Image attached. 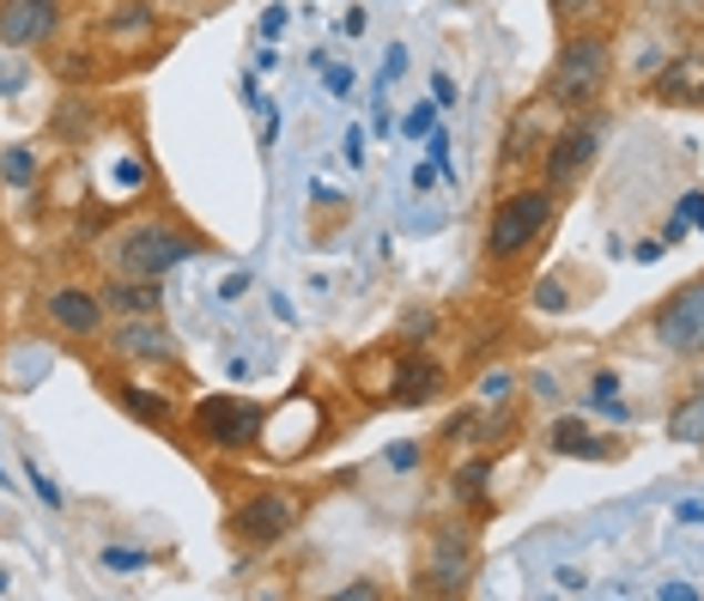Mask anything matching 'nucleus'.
Listing matches in <instances>:
<instances>
[{
    "label": "nucleus",
    "instance_id": "f257e3e1",
    "mask_svg": "<svg viewBox=\"0 0 704 601\" xmlns=\"http://www.w3.org/2000/svg\"><path fill=\"white\" fill-rule=\"evenodd\" d=\"M195 249H201V237L188 232V225H176V220H134V225L116 232V243H110L116 274H140V279H164Z\"/></svg>",
    "mask_w": 704,
    "mask_h": 601
},
{
    "label": "nucleus",
    "instance_id": "f03ea898",
    "mask_svg": "<svg viewBox=\"0 0 704 601\" xmlns=\"http://www.w3.org/2000/svg\"><path fill=\"white\" fill-rule=\"evenodd\" d=\"M559 201L553 189H517V195H504L492 207V220H486V249L498 255V262H517L522 249H534V243L547 237V225H553Z\"/></svg>",
    "mask_w": 704,
    "mask_h": 601
},
{
    "label": "nucleus",
    "instance_id": "7ed1b4c3",
    "mask_svg": "<svg viewBox=\"0 0 704 601\" xmlns=\"http://www.w3.org/2000/svg\"><path fill=\"white\" fill-rule=\"evenodd\" d=\"M608 68H613V43L601 31H571L565 49L553 61V80H547V98L553 104H589V98L608 85Z\"/></svg>",
    "mask_w": 704,
    "mask_h": 601
},
{
    "label": "nucleus",
    "instance_id": "20e7f679",
    "mask_svg": "<svg viewBox=\"0 0 704 601\" xmlns=\"http://www.w3.org/2000/svg\"><path fill=\"white\" fill-rule=\"evenodd\" d=\"M262 419H267V407L249 401V395H207V401H195L188 426L213 450H255L262 444Z\"/></svg>",
    "mask_w": 704,
    "mask_h": 601
},
{
    "label": "nucleus",
    "instance_id": "39448f33",
    "mask_svg": "<svg viewBox=\"0 0 704 601\" xmlns=\"http://www.w3.org/2000/svg\"><path fill=\"white\" fill-rule=\"evenodd\" d=\"M480 571V547H473L468 529H438L426 547V566H419V590L431 595H462Z\"/></svg>",
    "mask_w": 704,
    "mask_h": 601
},
{
    "label": "nucleus",
    "instance_id": "423d86ee",
    "mask_svg": "<svg viewBox=\"0 0 704 601\" xmlns=\"http://www.w3.org/2000/svg\"><path fill=\"white\" fill-rule=\"evenodd\" d=\"M316 438H323V407H316V395H286V401L262 419V450L279 456V462L304 456Z\"/></svg>",
    "mask_w": 704,
    "mask_h": 601
},
{
    "label": "nucleus",
    "instance_id": "0eeeda50",
    "mask_svg": "<svg viewBox=\"0 0 704 601\" xmlns=\"http://www.w3.org/2000/svg\"><path fill=\"white\" fill-rule=\"evenodd\" d=\"M232 529H237L249 547H274V541H286V534L298 529V498L279 492V486H262V492H249V498L237 505Z\"/></svg>",
    "mask_w": 704,
    "mask_h": 601
},
{
    "label": "nucleus",
    "instance_id": "6e6552de",
    "mask_svg": "<svg viewBox=\"0 0 704 601\" xmlns=\"http://www.w3.org/2000/svg\"><path fill=\"white\" fill-rule=\"evenodd\" d=\"M650 335H656L669 353H698L704 347V279L681 286L656 316H650Z\"/></svg>",
    "mask_w": 704,
    "mask_h": 601
},
{
    "label": "nucleus",
    "instance_id": "1a4fd4ad",
    "mask_svg": "<svg viewBox=\"0 0 704 601\" xmlns=\"http://www.w3.org/2000/svg\"><path fill=\"white\" fill-rule=\"evenodd\" d=\"M43 316H49V328H61V335H73V340L104 335V298L85 292V286H55L43 298Z\"/></svg>",
    "mask_w": 704,
    "mask_h": 601
},
{
    "label": "nucleus",
    "instance_id": "9d476101",
    "mask_svg": "<svg viewBox=\"0 0 704 601\" xmlns=\"http://www.w3.org/2000/svg\"><path fill=\"white\" fill-rule=\"evenodd\" d=\"M61 24V0H0V49L49 43Z\"/></svg>",
    "mask_w": 704,
    "mask_h": 601
},
{
    "label": "nucleus",
    "instance_id": "9b49d317",
    "mask_svg": "<svg viewBox=\"0 0 704 601\" xmlns=\"http://www.w3.org/2000/svg\"><path fill=\"white\" fill-rule=\"evenodd\" d=\"M601 152V122H571L559 128V140H547V183H578L589 171V159Z\"/></svg>",
    "mask_w": 704,
    "mask_h": 601
},
{
    "label": "nucleus",
    "instance_id": "f8f14e48",
    "mask_svg": "<svg viewBox=\"0 0 704 601\" xmlns=\"http://www.w3.org/2000/svg\"><path fill=\"white\" fill-rule=\"evenodd\" d=\"M110 347H116L122 359H140V365H171L176 359V340L164 335L159 316H122V323L110 328Z\"/></svg>",
    "mask_w": 704,
    "mask_h": 601
},
{
    "label": "nucleus",
    "instance_id": "ddd939ff",
    "mask_svg": "<svg viewBox=\"0 0 704 601\" xmlns=\"http://www.w3.org/2000/svg\"><path fill=\"white\" fill-rule=\"evenodd\" d=\"M438 389H443V365H438V359H426V353H414V359L395 365V389H389V401H401V407H426Z\"/></svg>",
    "mask_w": 704,
    "mask_h": 601
},
{
    "label": "nucleus",
    "instance_id": "4468645a",
    "mask_svg": "<svg viewBox=\"0 0 704 601\" xmlns=\"http://www.w3.org/2000/svg\"><path fill=\"white\" fill-rule=\"evenodd\" d=\"M104 310L110 316H159L164 310V286L159 279H140V274H122L104 286Z\"/></svg>",
    "mask_w": 704,
    "mask_h": 601
},
{
    "label": "nucleus",
    "instance_id": "2eb2a0df",
    "mask_svg": "<svg viewBox=\"0 0 704 601\" xmlns=\"http://www.w3.org/2000/svg\"><path fill=\"white\" fill-rule=\"evenodd\" d=\"M656 98L662 104H704V55H674L656 73Z\"/></svg>",
    "mask_w": 704,
    "mask_h": 601
},
{
    "label": "nucleus",
    "instance_id": "dca6fc26",
    "mask_svg": "<svg viewBox=\"0 0 704 601\" xmlns=\"http://www.w3.org/2000/svg\"><path fill=\"white\" fill-rule=\"evenodd\" d=\"M547 450H559V456H583V462H601V456H613V444H608V438H595V431H589L583 419H553V426H547Z\"/></svg>",
    "mask_w": 704,
    "mask_h": 601
},
{
    "label": "nucleus",
    "instance_id": "f3484780",
    "mask_svg": "<svg viewBox=\"0 0 704 601\" xmlns=\"http://www.w3.org/2000/svg\"><path fill=\"white\" fill-rule=\"evenodd\" d=\"M116 395H122V407L140 419V426H152V431H171L176 426V401H171V395H152V389H140V383H122Z\"/></svg>",
    "mask_w": 704,
    "mask_h": 601
},
{
    "label": "nucleus",
    "instance_id": "a211bd4d",
    "mask_svg": "<svg viewBox=\"0 0 704 601\" xmlns=\"http://www.w3.org/2000/svg\"><path fill=\"white\" fill-rule=\"evenodd\" d=\"M49 68H55V80L61 85H85V80H104V61H92V55H80V49H55L49 55Z\"/></svg>",
    "mask_w": 704,
    "mask_h": 601
},
{
    "label": "nucleus",
    "instance_id": "6ab92c4d",
    "mask_svg": "<svg viewBox=\"0 0 704 601\" xmlns=\"http://www.w3.org/2000/svg\"><path fill=\"white\" fill-rule=\"evenodd\" d=\"M547 104H553V98H534V104L517 110V128H510V159H529V152L541 146V140H534V122L547 116Z\"/></svg>",
    "mask_w": 704,
    "mask_h": 601
},
{
    "label": "nucleus",
    "instance_id": "aec40b11",
    "mask_svg": "<svg viewBox=\"0 0 704 601\" xmlns=\"http://www.w3.org/2000/svg\"><path fill=\"white\" fill-rule=\"evenodd\" d=\"M669 438H681V444H704V389L693 395V401H681V407H674Z\"/></svg>",
    "mask_w": 704,
    "mask_h": 601
},
{
    "label": "nucleus",
    "instance_id": "412c9836",
    "mask_svg": "<svg viewBox=\"0 0 704 601\" xmlns=\"http://www.w3.org/2000/svg\"><path fill=\"white\" fill-rule=\"evenodd\" d=\"M152 24H159L152 7H122V12H110V43L116 37H152Z\"/></svg>",
    "mask_w": 704,
    "mask_h": 601
},
{
    "label": "nucleus",
    "instance_id": "4be33fe9",
    "mask_svg": "<svg viewBox=\"0 0 704 601\" xmlns=\"http://www.w3.org/2000/svg\"><path fill=\"white\" fill-rule=\"evenodd\" d=\"M395 365H401V359H389V353L365 359V365H358V377H365L358 389H365V395H389V389H395Z\"/></svg>",
    "mask_w": 704,
    "mask_h": 601
},
{
    "label": "nucleus",
    "instance_id": "5701e85b",
    "mask_svg": "<svg viewBox=\"0 0 704 601\" xmlns=\"http://www.w3.org/2000/svg\"><path fill=\"white\" fill-rule=\"evenodd\" d=\"M152 553H140V547H104V571H146Z\"/></svg>",
    "mask_w": 704,
    "mask_h": 601
},
{
    "label": "nucleus",
    "instance_id": "b1692460",
    "mask_svg": "<svg viewBox=\"0 0 704 601\" xmlns=\"http://www.w3.org/2000/svg\"><path fill=\"white\" fill-rule=\"evenodd\" d=\"M456 498H468V505H480V498H486V462H468L462 475H456Z\"/></svg>",
    "mask_w": 704,
    "mask_h": 601
},
{
    "label": "nucleus",
    "instance_id": "393cba45",
    "mask_svg": "<svg viewBox=\"0 0 704 601\" xmlns=\"http://www.w3.org/2000/svg\"><path fill=\"white\" fill-rule=\"evenodd\" d=\"M0 176H7V183H31V176H37L31 152H19V146H12V152H0Z\"/></svg>",
    "mask_w": 704,
    "mask_h": 601
},
{
    "label": "nucleus",
    "instance_id": "a878e982",
    "mask_svg": "<svg viewBox=\"0 0 704 601\" xmlns=\"http://www.w3.org/2000/svg\"><path fill=\"white\" fill-rule=\"evenodd\" d=\"M431 128H438V104H414V110L401 116V134H414V140H426Z\"/></svg>",
    "mask_w": 704,
    "mask_h": 601
},
{
    "label": "nucleus",
    "instance_id": "bb28decb",
    "mask_svg": "<svg viewBox=\"0 0 704 601\" xmlns=\"http://www.w3.org/2000/svg\"><path fill=\"white\" fill-rule=\"evenodd\" d=\"M24 480H31V486H37V498H43V505H49V510H61V486H55V480H49V475H43V468H31V462H24Z\"/></svg>",
    "mask_w": 704,
    "mask_h": 601
},
{
    "label": "nucleus",
    "instance_id": "cd10ccee",
    "mask_svg": "<svg viewBox=\"0 0 704 601\" xmlns=\"http://www.w3.org/2000/svg\"><path fill=\"white\" fill-rule=\"evenodd\" d=\"M323 80L335 98H353V68H340V61H323Z\"/></svg>",
    "mask_w": 704,
    "mask_h": 601
},
{
    "label": "nucleus",
    "instance_id": "c85d7f7f",
    "mask_svg": "<svg viewBox=\"0 0 704 601\" xmlns=\"http://www.w3.org/2000/svg\"><path fill=\"white\" fill-rule=\"evenodd\" d=\"M426 152H431V164H438V171H450V128H431Z\"/></svg>",
    "mask_w": 704,
    "mask_h": 601
},
{
    "label": "nucleus",
    "instance_id": "c756f323",
    "mask_svg": "<svg viewBox=\"0 0 704 601\" xmlns=\"http://www.w3.org/2000/svg\"><path fill=\"white\" fill-rule=\"evenodd\" d=\"M613 395H620V377H613V370H595V377H589V401H613Z\"/></svg>",
    "mask_w": 704,
    "mask_h": 601
},
{
    "label": "nucleus",
    "instance_id": "7c9ffc66",
    "mask_svg": "<svg viewBox=\"0 0 704 601\" xmlns=\"http://www.w3.org/2000/svg\"><path fill=\"white\" fill-rule=\"evenodd\" d=\"M510 383H517V377H510V370H486L480 395H486V401H504V395H510Z\"/></svg>",
    "mask_w": 704,
    "mask_h": 601
},
{
    "label": "nucleus",
    "instance_id": "2f4dec72",
    "mask_svg": "<svg viewBox=\"0 0 704 601\" xmlns=\"http://www.w3.org/2000/svg\"><path fill=\"white\" fill-rule=\"evenodd\" d=\"M431 104H438V110L456 104V80H450V73H431Z\"/></svg>",
    "mask_w": 704,
    "mask_h": 601
},
{
    "label": "nucleus",
    "instance_id": "473e14b6",
    "mask_svg": "<svg viewBox=\"0 0 704 601\" xmlns=\"http://www.w3.org/2000/svg\"><path fill=\"white\" fill-rule=\"evenodd\" d=\"M401 73H407V49L395 43L389 55H382V85H389V80H401Z\"/></svg>",
    "mask_w": 704,
    "mask_h": 601
},
{
    "label": "nucleus",
    "instance_id": "72a5a7b5",
    "mask_svg": "<svg viewBox=\"0 0 704 601\" xmlns=\"http://www.w3.org/2000/svg\"><path fill=\"white\" fill-rule=\"evenodd\" d=\"M553 12H559V19H589V12H595V0H553Z\"/></svg>",
    "mask_w": 704,
    "mask_h": 601
},
{
    "label": "nucleus",
    "instance_id": "f704fd0d",
    "mask_svg": "<svg viewBox=\"0 0 704 601\" xmlns=\"http://www.w3.org/2000/svg\"><path fill=\"white\" fill-rule=\"evenodd\" d=\"M401 328H407L401 340H414V347H419V340H426V328H431V310H414V316H407Z\"/></svg>",
    "mask_w": 704,
    "mask_h": 601
},
{
    "label": "nucleus",
    "instance_id": "c9c22d12",
    "mask_svg": "<svg viewBox=\"0 0 704 601\" xmlns=\"http://www.w3.org/2000/svg\"><path fill=\"white\" fill-rule=\"evenodd\" d=\"M681 225H704V195H686L681 201Z\"/></svg>",
    "mask_w": 704,
    "mask_h": 601
},
{
    "label": "nucleus",
    "instance_id": "e433bc0d",
    "mask_svg": "<svg viewBox=\"0 0 704 601\" xmlns=\"http://www.w3.org/2000/svg\"><path fill=\"white\" fill-rule=\"evenodd\" d=\"M674 517H681V522H704V498H681V505H674Z\"/></svg>",
    "mask_w": 704,
    "mask_h": 601
},
{
    "label": "nucleus",
    "instance_id": "4c0bfd02",
    "mask_svg": "<svg viewBox=\"0 0 704 601\" xmlns=\"http://www.w3.org/2000/svg\"><path fill=\"white\" fill-rule=\"evenodd\" d=\"M534 304H541V310H559V304H565V292H553V279H541V292H534Z\"/></svg>",
    "mask_w": 704,
    "mask_h": 601
},
{
    "label": "nucleus",
    "instance_id": "58836bf2",
    "mask_svg": "<svg viewBox=\"0 0 704 601\" xmlns=\"http://www.w3.org/2000/svg\"><path fill=\"white\" fill-rule=\"evenodd\" d=\"M656 595H662V601H698V590H693V583H662Z\"/></svg>",
    "mask_w": 704,
    "mask_h": 601
},
{
    "label": "nucleus",
    "instance_id": "ea45409f",
    "mask_svg": "<svg viewBox=\"0 0 704 601\" xmlns=\"http://www.w3.org/2000/svg\"><path fill=\"white\" fill-rule=\"evenodd\" d=\"M529 389H534V395H541V401H553V395H559V383H553V377H547V370H534V377H529Z\"/></svg>",
    "mask_w": 704,
    "mask_h": 601
},
{
    "label": "nucleus",
    "instance_id": "a19ab883",
    "mask_svg": "<svg viewBox=\"0 0 704 601\" xmlns=\"http://www.w3.org/2000/svg\"><path fill=\"white\" fill-rule=\"evenodd\" d=\"M389 462H395V468H414V462H419V450H414V444H395Z\"/></svg>",
    "mask_w": 704,
    "mask_h": 601
},
{
    "label": "nucleus",
    "instance_id": "79ce46f5",
    "mask_svg": "<svg viewBox=\"0 0 704 601\" xmlns=\"http://www.w3.org/2000/svg\"><path fill=\"white\" fill-rule=\"evenodd\" d=\"M438 176H443V171H438V164L426 159V164H419V171H414V189H431V183H438Z\"/></svg>",
    "mask_w": 704,
    "mask_h": 601
},
{
    "label": "nucleus",
    "instance_id": "37998d69",
    "mask_svg": "<svg viewBox=\"0 0 704 601\" xmlns=\"http://www.w3.org/2000/svg\"><path fill=\"white\" fill-rule=\"evenodd\" d=\"M370 595H377V583H353V590H340L335 601H370Z\"/></svg>",
    "mask_w": 704,
    "mask_h": 601
},
{
    "label": "nucleus",
    "instance_id": "c03bdc74",
    "mask_svg": "<svg viewBox=\"0 0 704 601\" xmlns=\"http://www.w3.org/2000/svg\"><path fill=\"white\" fill-rule=\"evenodd\" d=\"M220 292H225V298H243V292H249V274H232V279H225V286H220Z\"/></svg>",
    "mask_w": 704,
    "mask_h": 601
},
{
    "label": "nucleus",
    "instance_id": "a18cd8bd",
    "mask_svg": "<svg viewBox=\"0 0 704 601\" xmlns=\"http://www.w3.org/2000/svg\"><path fill=\"white\" fill-rule=\"evenodd\" d=\"M347 159H353V164L365 159V134H358V128H347Z\"/></svg>",
    "mask_w": 704,
    "mask_h": 601
},
{
    "label": "nucleus",
    "instance_id": "49530a36",
    "mask_svg": "<svg viewBox=\"0 0 704 601\" xmlns=\"http://www.w3.org/2000/svg\"><path fill=\"white\" fill-rule=\"evenodd\" d=\"M0 590H7V571H0Z\"/></svg>",
    "mask_w": 704,
    "mask_h": 601
}]
</instances>
